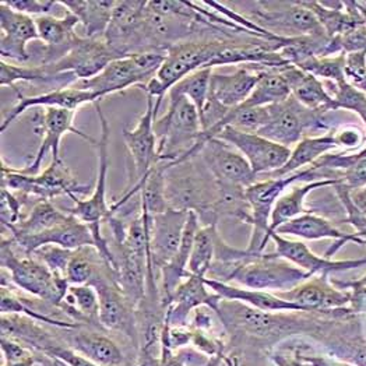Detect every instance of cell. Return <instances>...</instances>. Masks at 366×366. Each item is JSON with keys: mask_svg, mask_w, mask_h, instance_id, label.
<instances>
[{"mask_svg": "<svg viewBox=\"0 0 366 366\" xmlns=\"http://www.w3.org/2000/svg\"><path fill=\"white\" fill-rule=\"evenodd\" d=\"M165 194L168 207L193 212L204 225L217 224L214 209L219 196V184L199 154L168 165Z\"/></svg>", "mask_w": 366, "mask_h": 366, "instance_id": "obj_1", "label": "cell"}, {"mask_svg": "<svg viewBox=\"0 0 366 366\" xmlns=\"http://www.w3.org/2000/svg\"><path fill=\"white\" fill-rule=\"evenodd\" d=\"M168 108L154 123L158 161L181 162L203 149V127L194 104L179 94L168 92Z\"/></svg>", "mask_w": 366, "mask_h": 366, "instance_id": "obj_2", "label": "cell"}, {"mask_svg": "<svg viewBox=\"0 0 366 366\" xmlns=\"http://www.w3.org/2000/svg\"><path fill=\"white\" fill-rule=\"evenodd\" d=\"M98 119L101 123V137L97 143V154H98V172L97 182L94 186L92 194L86 200H79L76 196H70L74 206L67 209V214L76 217L81 222L87 224L92 228L94 238L97 241V249L101 256L111 264L115 266V257L109 244L101 234V222L107 221L111 215V206L108 204L107 190H108V169H109V123L107 117L102 112L99 101L94 104Z\"/></svg>", "mask_w": 366, "mask_h": 366, "instance_id": "obj_3", "label": "cell"}, {"mask_svg": "<svg viewBox=\"0 0 366 366\" xmlns=\"http://www.w3.org/2000/svg\"><path fill=\"white\" fill-rule=\"evenodd\" d=\"M224 39H187L171 46L157 74L142 89L155 99L162 101L165 94L190 73L206 67L213 69L214 59L222 48Z\"/></svg>", "mask_w": 366, "mask_h": 366, "instance_id": "obj_4", "label": "cell"}, {"mask_svg": "<svg viewBox=\"0 0 366 366\" xmlns=\"http://www.w3.org/2000/svg\"><path fill=\"white\" fill-rule=\"evenodd\" d=\"M1 267L9 272L17 288L55 307H61L69 292L70 284L66 278L56 277L31 254L20 257L11 238L3 237L1 239Z\"/></svg>", "mask_w": 366, "mask_h": 366, "instance_id": "obj_5", "label": "cell"}, {"mask_svg": "<svg viewBox=\"0 0 366 366\" xmlns=\"http://www.w3.org/2000/svg\"><path fill=\"white\" fill-rule=\"evenodd\" d=\"M310 277L313 275L280 257L277 253L247 252L246 259L231 272L227 282L232 280L244 288L275 294L290 291Z\"/></svg>", "mask_w": 366, "mask_h": 366, "instance_id": "obj_6", "label": "cell"}, {"mask_svg": "<svg viewBox=\"0 0 366 366\" xmlns=\"http://www.w3.org/2000/svg\"><path fill=\"white\" fill-rule=\"evenodd\" d=\"M167 52H140L111 61L98 76L79 80L71 86L80 90L97 92L102 98L123 92L132 86L144 87L165 61Z\"/></svg>", "mask_w": 366, "mask_h": 366, "instance_id": "obj_7", "label": "cell"}, {"mask_svg": "<svg viewBox=\"0 0 366 366\" xmlns=\"http://www.w3.org/2000/svg\"><path fill=\"white\" fill-rule=\"evenodd\" d=\"M1 187L23 193L36 200H52L58 196H76L89 192V186L79 183L76 175L63 161H54L39 175H27L11 168L1 159Z\"/></svg>", "mask_w": 366, "mask_h": 366, "instance_id": "obj_8", "label": "cell"}, {"mask_svg": "<svg viewBox=\"0 0 366 366\" xmlns=\"http://www.w3.org/2000/svg\"><path fill=\"white\" fill-rule=\"evenodd\" d=\"M247 20L282 38L326 35L302 1H253Z\"/></svg>", "mask_w": 366, "mask_h": 366, "instance_id": "obj_9", "label": "cell"}, {"mask_svg": "<svg viewBox=\"0 0 366 366\" xmlns=\"http://www.w3.org/2000/svg\"><path fill=\"white\" fill-rule=\"evenodd\" d=\"M270 121L257 133L280 146L290 149L305 139L307 132L329 129L326 114L307 109L292 95L285 101L269 105Z\"/></svg>", "mask_w": 366, "mask_h": 366, "instance_id": "obj_10", "label": "cell"}, {"mask_svg": "<svg viewBox=\"0 0 366 366\" xmlns=\"http://www.w3.org/2000/svg\"><path fill=\"white\" fill-rule=\"evenodd\" d=\"M119 59L104 38L77 36L59 61L41 64L51 76L73 74L77 81L98 76L109 63Z\"/></svg>", "mask_w": 366, "mask_h": 366, "instance_id": "obj_11", "label": "cell"}, {"mask_svg": "<svg viewBox=\"0 0 366 366\" xmlns=\"http://www.w3.org/2000/svg\"><path fill=\"white\" fill-rule=\"evenodd\" d=\"M147 1H117L111 23L104 35L107 45L118 58L147 52L144 13Z\"/></svg>", "mask_w": 366, "mask_h": 366, "instance_id": "obj_12", "label": "cell"}, {"mask_svg": "<svg viewBox=\"0 0 366 366\" xmlns=\"http://www.w3.org/2000/svg\"><path fill=\"white\" fill-rule=\"evenodd\" d=\"M77 111L61 109V108H45L42 114H38L35 118L34 130L36 134L42 136L38 152L35 154L32 162L27 168L21 169L27 175H36L42 165V161L46 153L52 152V159L61 161V140L67 133H74L83 140L89 142L92 146H97L98 140L92 139L87 133H83L74 126V118Z\"/></svg>", "mask_w": 366, "mask_h": 366, "instance_id": "obj_13", "label": "cell"}, {"mask_svg": "<svg viewBox=\"0 0 366 366\" xmlns=\"http://www.w3.org/2000/svg\"><path fill=\"white\" fill-rule=\"evenodd\" d=\"M214 139L237 149L259 178L280 169L291 155V149L280 146L257 133H246L231 126L222 127Z\"/></svg>", "mask_w": 366, "mask_h": 366, "instance_id": "obj_14", "label": "cell"}, {"mask_svg": "<svg viewBox=\"0 0 366 366\" xmlns=\"http://www.w3.org/2000/svg\"><path fill=\"white\" fill-rule=\"evenodd\" d=\"M161 102L162 101H158L152 95H147L146 112L139 119L136 127L132 130H123V139L133 165L134 182L132 186L140 182L158 162L157 136L154 132V123Z\"/></svg>", "mask_w": 366, "mask_h": 366, "instance_id": "obj_15", "label": "cell"}, {"mask_svg": "<svg viewBox=\"0 0 366 366\" xmlns=\"http://www.w3.org/2000/svg\"><path fill=\"white\" fill-rule=\"evenodd\" d=\"M199 155L218 183L247 189L259 181L244 155L225 142L207 140Z\"/></svg>", "mask_w": 366, "mask_h": 366, "instance_id": "obj_16", "label": "cell"}, {"mask_svg": "<svg viewBox=\"0 0 366 366\" xmlns=\"http://www.w3.org/2000/svg\"><path fill=\"white\" fill-rule=\"evenodd\" d=\"M284 301H290L301 306L309 313H327L337 309L348 307L351 302V292L335 287L329 275H313L298 287L275 292Z\"/></svg>", "mask_w": 366, "mask_h": 366, "instance_id": "obj_17", "label": "cell"}, {"mask_svg": "<svg viewBox=\"0 0 366 366\" xmlns=\"http://www.w3.org/2000/svg\"><path fill=\"white\" fill-rule=\"evenodd\" d=\"M267 64H244L237 67L234 73H213L210 83V98L218 107L231 111L242 105L259 83Z\"/></svg>", "mask_w": 366, "mask_h": 366, "instance_id": "obj_18", "label": "cell"}, {"mask_svg": "<svg viewBox=\"0 0 366 366\" xmlns=\"http://www.w3.org/2000/svg\"><path fill=\"white\" fill-rule=\"evenodd\" d=\"M206 278L203 274H190L179 284L165 313V322L169 327L187 326L190 315L200 306L217 310L222 298L209 291Z\"/></svg>", "mask_w": 366, "mask_h": 366, "instance_id": "obj_19", "label": "cell"}, {"mask_svg": "<svg viewBox=\"0 0 366 366\" xmlns=\"http://www.w3.org/2000/svg\"><path fill=\"white\" fill-rule=\"evenodd\" d=\"M270 239L275 244V253L295 264L301 270L310 275H330L332 273H341L366 266V257L352 260H330L325 256H317L313 253L307 244L301 241H291L282 235L274 232Z\"/></svg>", "mask_w": 366, "mask_h": 366, "instance_id": "obj_20", "label": "cell"}, {"mask_svg": "<svg viewBox=\"0 0 366 366\" xmlns=\"http://www.w3.org/2000/svg\"><path fill=\"white\" fill-rule=\"evenodd\" d=\"M189 212L167 209L150 221V259L153 267L161 270L178 252Z\"/></svg>", "mask_w": 366, "mask_h": 366, "instance_id": "obj_21", "label": "cell"}, {"mask_svg": "<svg viewBox=\"0 0 366 366\" xmlns=\"http://www.w3.org/2000/svg\"><path fill=\"white\" fill-rule=\"evenodd\" d=\"M0 56L11 61H29L30 54L27 45L31 41L39 39L35 20L23 13L16 11L4 1L0 3Z\"/></svg>", "mask_w": 366, "mask_h": 366, "instance_id": "obj_22", "label": "cell"}, {"mask_svg": "<svg viewBox=\"0 0 366 366\" xmlns=\"http://www.w3.org/2000/svg\"><path fill=\"white\" fill-rule=\"evenodd\" d=\"M280 235H291V237H297L301 239L306 241H319V239H335L337 241L336 244L330 246L327 249V252L325 253V257L330 259L333 254H336L337 252L348 242H355V244H365V241L358 235V234H347V232H341L336 225H333V222H330L329 219L316 215L312 212L302 214L285 224H282L281 227L277 228L275 231Z\"/></svg>", "mask_w": 366, "mask_h": 366, "instance_id": "obj_23", "label": "cell"}, {"mask_svg": "<svg viewBox=\"0 0 366 366\" xmlns=\"http://www.w3.org/2000/svg\"><path fill=\"white\" fill-rule=\"evenodd\" d=\"M19 97V102L7 112L4 117L0 130L4 132L11 123L14 122L19 117H21L26 111L35 107H44V108H61V109H70V111H77L80 107L86 104H95L99 101L102 97L97 92H87V90H80L73 86L64 87V89H58V90H51V92H44L35 97H26L23 94L17 92L14 89Z\"/></svg>", "mask_w": 366, "mask_h": 366, "instance_id": "obj_24", "label": "cell"}, {"mask_svg": "<svg viewBox=\"0 0 366 366\" xmlns=\"http://www.w3.org/2000/svg\"><path fill=\"white\" fill-rule=\"evenodd\" d=\"M10 238L13 239L16 246L23 249L27 254H32L36 249L45 244H56L69 250H77L84 246L97 247V241L94 238L92 228L73 215H70L66 222L56 225L42 234Z\"/></svg>", "mask_w": 366, "mask_h": 366, "instance_id": "obj_25", "label": "cell"}, {"mask_svg": "<svg viewBox=\"0 0 366 366\" xmlns=\"http://www.w3.org/2000/svg\"><path fill=\"white\" fill-rule=\"evenodd\" d=\"M39 39L45 44V54L41 64L59 61L73 41L79 36L74 29L80 24L79 19L66 10L63 17L42 16L35 19Z\"/></svg>", "mask_w": 366, "mask_h": 366, "instance_id": "obj_26", "label": "cell"}, {"mask_svg": "<svg viewBox=\"0 0 366 366\" xmlns=\"http://www.w3.org/2000/svg\"><path fill=\"white\" fill-rule=\"evenodd\" d=\"M200 228L202 227H200L199 215L193 213V212H189V218H187V222H186V227H184V231H183L181 246H179L178 252L175 253V256L171 259V262L167 263L161 269V274H162L161 298H162V304H164L165 310L171 304L174 292L177 291L179 284L182 282L184 278H187L190 275L187 266H189V260H190V254H192L196 234Z\"/></svg>", "mask_w": 366, "mask_h": 366, "instance_id": "obj_27", "label": "cell"}, {"mask_svg": "<svg viewBox=\"0 0 366 366\" xmlns=\"http://www.w3.org/2000/svg\"><path fill=\"white\" fill-rule=\"evenodd\" d=\"M282 74L291 89V95L307 109L325 114L337 111L335 98L326 92L323 83L317 77L292 64L282 67Z\"/></svg>", "mask_w": 366, "mask_h": 366, "instance_id": "obj_28", "label": "cell"}, {"mask_svg": "<svg viewBox=\"0 0 366 366\" xmlns=\"http://www.w3.org/2000/svg\"><path fill=\"white\" fill-rule=\"evenodd\" d=\"M206 284L214 294L219 295L227 301H238L244 305L264 310V312H305L301 306L295 305L290 301H284L273 292L257 291L231 285L213 278H206ZM309 313V312H307Z\"/></svg>", "mask_w": 366, "mask_h": 366, "instance_id": "obj_29", "label": "cell"}, {"mask_svg": "<svg viewBox=\"0 0 366 366\" xmlns=\"http://www.w3.org/2000/svg\"><path fill=\"white\" fill-rule=\"evenodd\" d=\"M335 149H337V143L333 130H329V133H326L323 136L305 137L295 146L294 150H291V155H290L288 161L280 169H277L272 174L263 175V177L264 178H282L290 174L302 171L304 167L312 165L320 157L330 153Z\"/></svg>", "mask_w": 366, "mask_h": 366, "instance_id": "obj_30", "label": "cell"}, {"mask_svg": "<svg viewBox=\"0 0 366 366\" xmlns=\"http://www.w3.org/2000/svg\"><path fill=\"white\" fill-rule=\"evenodd\" d=\"M340 181L341 179L338 181L326 179V181H316V182H309L305 184H297V186H292L290 192H284L278 197L273 207L272 217H270V227L267 232V241H270V237L274 234L278 227L309 212L306 210L305 199L310 192H313L315 189L326 187V186H335Z\"/></svg>", "mask_w": 366, "mask_h": 366, "instance_id": "obj_31", "label": "cell"}, {"mask_svg": "<svg viewBox=\"0 0 366 366\" xmlns=\"http://www.w3.org/2000/svg\"><path fill=\"white\" fill-rule=\"evenodd\" d=\"M59 3L79 19L87 38H104L117 4L114 0H66Z\"/></svg>", "mask_w": 366, "mask_h": 366, "instance_id": "obj_32", "label": "cell"}, {"mask_svg": "<svg viewBox=\"0 0 366 366\" xmlns=\"http://www.w3.org/2000/svg\"><path fill=\"white\" fill-rule=\"evenodd\" d=\"M70 214L63 213L58 207L52 204L51 200H36L30 212L24 215L21 221L16 225L7 228L10 237H27L42 234L56 225H61L69 219Z\"/></svg>", "mask_w": 366, "mask_h": 366, "instance_id": "obj_33", "label": "cell"}, {"mask_svg": "<svg viewBox=\"0 0 366 366\" xmlns=\"http://www.w3.org/2000/svg\"><path fill=\"white\" fill-rule=\"evenodd\" d=\"M19 81H30V83H39V84H52L55 89H64L71 86L77 81L73 74H61V76H51L45 71V69L39 66H17L9 61H0V86L1 87H13L16 89V83Z\"/></svg>", "mask_w": 366, "mask_h": 366, "instance_id": "obj_34", "label": "cell"}, {"mask_svg": "<svg viewBox=\"0 0 366 366\" xmlns=\"http://www.w3.org/2000/svg\"><path fill=\"white\" fill-rule=\"evenodd\" d=\"M73 350L99 366H122L123 352L109 337L97 333H79L73 340Z\"/></svg>", "mask_w": 366, "mask_h": 366, "instance_id": "obj_35", "label": "cell"}, {"mask_svg": "<svg viewBox=\"0 0 366 366\" xmlns=\"http://www.w3.org/2000/svg\"><path fill=\"white\" fill-rule=\"evenodd\" d=\"M285 67V66H282ZM282 67H267L254 90L242 105L244 108H259L280 104L291 97V89L282 74Z\"/></svg>", "mask_w": 366, "mask_h": 366, "instance_id": "obj_36", "label": "cell"}, {"mask_svg": "<svg viewBox=\"0 0 366 366\" xmlns=\"http://www.w3.org/2000/svg\"><path fill=\"white\" fill-rule=\"evenodd\" d=\"M108 266L111 264L105 262V259L101 256L97 247L84 246L77 250H73L66 272V280L70 285H92L97 280V277Z\"/></svg>", "mask_w": 366, "mask_h": 366, "instance_id": "obj_37", "label": "cell"}, {"mask_svg": "<svg viewBox=\"0 0 366 366\" xmlns=\"http://www.w3.org/2000/svg\"><path fill=\"white\" fill-rule=\"evenodd\" d=\"M217 235V224L203 225L197 231L187 266L190 274L209 275L215 256Z\"/></svg>", "mask_w": 366, "mask_h": 366, "instance_id": "obj_38", "label": "cell"}, {"mask_svg": "<svg viewBox=\"0 0 366 366\" xmlns=\"http://www.w3.org/2000/svg\"><path fill=\"white\" fill-rule=\"evenodd\" d=\"M213 70L214 69H210V67L196 70V71L190 73L189 76H186L178 84H175L169 90L171 92H175V94H179V95L189 98L194 104V107L197 108L199 115H200V122H202L203 112L209 104V98H210V83H212Z\"/></svg>", "mask_w": 366, "mask_h": 366, "instance_id": "obj_39", "label": "cell"}, {"mask_svg": "<svg viewBox=\"0 0 366 366\" xmlns=\"http://www.w3.org/2000/svg\"><path fill=\"white\" fill-rule=\"evenodd\" d=\"M0 310H1V315H21V316H27L30 319L42 322V323L54 325V326L61 327V329H79V327H81L80 323H66V322L63 323L58 319L46 316L45 313H39L36 309L27 305L26 301H21L16 294H13L6 287H1Z\"/></svg>", "mask_w": 366, "mask_h": 366, "instance_id": "obj_40", "label": "cell"}, {"mask_svg": "<svg viewBox=\"0 0 366 366\" xmlns=\"http://www.w3.org/2000/svg\"><path fill=\"white\" fill-rule=\"evenodd\" d=\"M306 73L320 79L332 80L335 84L347 81L345 79V54L336 56H310L297 66Z\"/></svg>", "mask_w": 366, "mask_h": 366, "instance_id": "obj_41", "label": "cell"}, {"mask_svg": "<svg viewBox=\"0 0 366 366\" xmlns=\"http://www.w3.org/2000/svg\"><path fill=\"white\" fill-rule=\"evenodd\" d=\"M30 199V196H27V194L11 192L6 187H1L0 214H1L3 228L7 229L24 218L23 209L29 203Z\"/></svg>", "mask_w": 366, "mask_h": 366, "instance_id": "obj_42", "label": "cell"}, {"mask_svg": "<svg viewBox=\"0 0 366 366\" xmlns=\"http://www.w3.org/2000/svg\"><path fill=\"white\" fill-rule=\"evenodd\" d=\"M32 254H36V259L41 260L56 277L66 278L67 266L73 254V250L64 249L56 244H45L36 249Z\"/></svg>", "mask_w": 366, "mask_h": 366, "instance_id": "obj_43", "label": "cell"}, {"mask_svg": "<svg viewBox=\"0 0 366 366\" xmlns=\"http://www.w3.org/2000/svg\"><path fill=\"white\" fill-rule=\"evenodd\" d=\"M11 9L27 16H51L54 7L61 6L56 0H1Z\"/></svg>", "mask_w": 366, "mask_h": 366, "instance_id": "obj_44", "label": "cell"}, {"mask_svg": "<svg viewBox=\"0 0 366 366\" xmlns=\"http://www.w3.org/2000/svg\"><path fill=\"white\" fill-rule=\"evenodd\" d=\"M335 139L337 147H344L347 150L360 149L366 142L365 132L355 124H345L340 129H335Z\"/></svg>", "mask_w": 366, "mask_h": 366, "instance_id": "obj_45", "label": "cell"}, {"mask_svg": "<svg viewBox=\"0 0 366 366\" xmlns=\"http://www.w3.org/2000/svg\"><path fill=\"white\" fill-rule=\"evenodd\" d=\"M41 351H44L48 357L59 361L66 366H99L95 362H92V360L86 358L84 355H81L80 352H77L73 348H63V347H56V345H49L42 348Z\"/></svg>", "mask_w": 366, "mask_h": 366, "instance_id": "obj_46", "label": "cell"}, {"mask_svg": "<svg viewBox=\"0 0 366 366\" xmlns=\"http://www.w3.org/2000/svg\"><path fill=\"white\" fill-rule=\"evenodd\" d=\"M366 76V51L345 54V79L354 87Z\"/></svg>", "mask_w": 366, "mask_h": 366, "instance_id": "obj_47", "label": "cell"}, {"mask_svg": "<svg viewBox=\"0 0 366 366\" xmlns=\"http://www.w3.org/2000/svg\"><path fill=\"white\" fill-rule=\"evenodd\" d=\"M348 190H358L366 186V158L357 161L342 172L341 181Z\"/></svg>", "mask_w": 366, "mask_h": 366, "instance_id": "obj_48", "label": "cell"}, {"mask_svg": "<svg viewBox=\"0 0 366 366\" xmlns=\"http://www.w3.org/2000/svg\"><path fill=\"white\" fill-rule=\"evenodd\" d=\"M1 352L4 358V364H16L34 357L30 350L23 344L11 340L10 337L1 336Z\"/></svg>", "mask_w": 366, "mask_h": 366, "instance_id": "obj_49", "label": "cell"}, {"mask_svg": "<svg viewBox=\"0 0 366 366\" xmlns=\"http://www.w3.org/2000/svg\"><path fill=\"white\" fill-rule=\"evenodd\" d=\"M298 355L310 366H355L333 355H305L301 352Z\"/></svg>", "mask_w": 366, "mask_h": 366, "instance_id": "obj_50", "label": "cell"}, {"mask_svg": "<svg viewBox=\"0 0 366 366\" xmlns=\"http://www.w3.org/2000/svg\"><path fill=\"white\" fill-rule=\"evenodd\" d=\"M270 360L274 362L275 366H310L304 360H301L298 351H295L292 355H287L284 352H273L270 355Z\"/></svg>", "mask_w": 366, "mask_h": 366, "instance_id": "obj_51", "label": "cell"}, {"mask_svg": "<svg viewBox=\"0 0 366 366\" xmlns=\"http://www.w3.org/2000/svg\"><path fill=\"white\" fill-rule=\"evenodd\" d=\"M350 197L355 209L366 218V186L358 190H352L350 193Z\"/></svg>", "mask_w": 366, "mask_h": 366, "instance_id": "obj_52", "label": "cell"}, {"mask_svg": "<svg viewBox=\"0 0 366 366\" xmlns=\"http://www.w3.org/2000/svg\"><path fill=\"white\" fill-rule=\"evenodd\" d=\"M158 366H184L182 358L178 355H174L171 350L162 347L161 348V357H159V365Z\"/></svg>", "mask_w": 366, "mask_h": 366, "instance_id": "obj_53", "label": "cell"}, {"mask_svg": "<svg viewBox=\"0 0 366 366\" xmlns=\"http://www.w3.org/2000/svg\"><path fill=\"white\" fill-rule=\"evenodd\" d=\"M222 361H224L225 366H241L239 358L237 355H229V357L222 355Z\"/></svg>", "mask_w": 366, "mask_h": 366, "instance_id": "obj_54", "label": "cell"}, {"mask_svg": "<svg viewBox=\"0 0 366 366\" xmlns=\"http://www.w3.org/2000/svg\"><path fill=\"white\" fill-rule=\"evenodd\" d=\"M35 365V358L31 357L29 360H24L21 362H16V364H4L3 366H34Z\"/></svg>", "mask_w": 366, "mask_h": 366, "instance_id": "obj_55", "label": "cell"}, {"mask_svg": "<svg viewBox=\"0 0 366 366\" xmlns=\"http://www.w3.org/2000/svg\"><path fill=\"white\" fill-rule=\"evenodd\" d=\"M355 87H357L358 90H361V92H365L366 94V76L365 79H364V80H362V81H361L358 86H355Z\"/></svg>", "mask_w": 366, "mask_h": 366, "instance_id": "obj_56", "label": "cell"}, {"mask_svg": "<svg viewBox=\"0 0 366 366\" xmlns=\"http://www.w3.org/2000/svg\"><path fill=\"white\" fill-rule=\"evenodd\" d=\"M358 284H361V285H365L366 287V274L362 277V278H360V280H355Z\"/></svg>", "mask_w": 366, "mask_h": 366, "instance_id": "obj_57", "label": "cell"}, {"mask_svg": "<svg viewBox=\"0 0 366 366\" xmlns=\"http://www.w3.org/2000/svg\"><path fill=\"white\" fill-rule=\"evenodd\" d=\"M54 361H55V362H54V366H63L59 361H56V360H54Z\"/></svg>", "mask_w": 366, "mask_h": 366, "instance_id": "obj_58", "label": "cell"}, {"mask_svg": "<svg viewBox=\"0 0 366 366\" xmlns=\"http://www.w3.org/2000/svg\"><path fill=\"white\" fill-rule=\"evenodd\" d=\"M61 365H63V366H66V365H64V364H61Z\"/></svg>", "mask_w": 366, "mask_h": 366, "instance_id": "obj_59", "label": "cell"}, {"mask_svg": "<svg viewBox=\"0 0 366 366\" xmlns=\"http://www.w3.org/2000/svg\"><path fill=\"white\" fill-rule=\"evenodd\" d=\"M142 366H146V365H142Z\"/></svg>", "mask_w": 366, "mask_h": 366, "instance_id": "obj_60", "label": "cell"}]
</instances>
